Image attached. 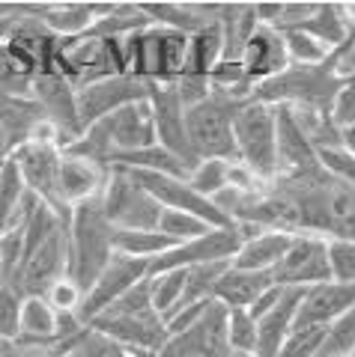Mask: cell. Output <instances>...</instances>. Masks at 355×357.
<instances>
[{
  "mask_svg": "<svg viewBox=\"0 0 355 357\" xmlns=\"http://www.w3.org/2000/svg\"><path fill=\"white\" fill-rule=\"evenodd\" d=\"M69 218L57 215L42 199L36 203L24 227V262L9 283L18 295L45 298L54 283L69 277Z\"/></svg>",
  "mask_w": 355,
  "mask_h": 357,
  "instance_id": "1",
  "label": "cell"
},
{
  "mask_svg": "<svg viewBox=\"0 0 355 357\" xmlns=\"http://www.w3.org/2000/svg\"><path fill=\"white\" fill-rule=\"evenodd\" d=\"M155 143H159V134H155L152 107L150 102H135L114 110L110 116L93 122V126H87L81 137L69 143L63 152L110 167L119 155L150 149Z\"/></svg>",
  "mask_w": 355,
  "mask_h": 357,
  "instance_id": "2",
  "label": "cell"
},
{
  "mask_svg": "<svg viewBox=\"0 0 355 357\" xmlns=\"http://www.w3.org/2000/svg\"><path fill=\"white\" fill-rule=\"evenodd\" d=\"M87 328L117 340L140 357H155L161 351V345L168 342V325H164L161 312L152 307L150 298V277L131 292H126L117 304H110L105 312H99Z\"/></svg>",
  "mask_w": 355,
  "mask_h": 357,
  "instance_id": "3",
  "label": "cell"
},
{
  "mask_svg": "<svg viewBox=\"0 0 355 357\" xmlns=\"http://www.w3.org/2000/svg\"><path fill=\"white\" fill-rule=\"evenodd\" d=\"M110 259H114V227L102 215L99 199L75 206L69 218V280L87 292Z\"/></svg>",
  "mask_w": 355,
  "mask_h": 357,
  "instance_id": "4",
  "label": "cell"
},
{
  "mask_svg": "<svg viewBox=\"0 0 355 357\" xmlns=\"http://www.w3.org/2000/svg\"><path fill=\"white\" fill-rule=\"evenodd\" d=\"M233 143H236V161L272 185L278 178V107L248 98L239 105L233 119Z\"/></svg>",
  "mask_w": 355,
  "mask_h": 357,
  "instance_id": "5",
  "label": "cell"
},
{
  "mask_svg": "<svg viewBox=\"0 0 355 357\" xmlns=\"http://www.w3.org/2000/svg\"><path fill=\"white\" fill-rule=\"evenodd\" d=\"M51 75H60L75 89L114 75H126L123 39H108V36H96V33L75 39H57Z\"/></svg>",
  "mask_w": 355,
  "mask_h": 357,
  "instance_id": "6",
  "label": "cell"
},
{
  "mask_svg": "<svg viewBox=\"0 0 355 357\" xmlns=\"http://www.w3.org/2000/svg\"><path fill=\"white\" fill-rule=\"evenodd\" d=\"M340 77L335 75V66H290L284 75L272 77L260 86H254V98L272 107H314L328 110L331 98L340 89Z\"/></svg>",
  "mask_w": 355,
  "mask_h": 357,
  "instance_id": "7",
  "label": "cell"
},
{
  "mask_svg": "<svg viewBox=\"0 0 355 357\" xmlns=\"http://www.w3.org/2000/svg\"><path fill=\"white\" fill-rule=\"evenodd\" d=\"M239 98L215 93L206 102L185 110V126H188V143L197 155V161L221 158V161H236V143H233V119H236Z\"/></svg>",
  "mask_w": 355,
  "mask_h": 357,
  "instance_id": "8",
  "label": "cell"
},
{
  "mask_svg": "<svg viewBox=\"0 0 355 357\" xmlns=\"http://www.w3.org/2000/svg\"><path fill=\"white\" fill-rule=\"evenodd\" d=\"M99 206H102V215L108 218V223L114 229H159V218L164 211L119 167H110L108 170L105 188L99 194Z\"/></svg>",
  "mask_w": 355,
  "mask_h": 357,
  "instance_id": "9",
  "label": "cell"
},
{
  "mask_svg": "<svg viewBox=\"0 0 355 357\" xmlns=\"http://www.w3.org/2000/svg\"><path fill=\"white\" fill-rule=\"evenodd\" d=\"M257 229H248V227H215L212 232L194 238V241H185V244H176L168 253H161L159 259L150 262V277L161 274V271H180V268H191V265H203V262H233V256L239 253L242 241L245 236Z\"/></svg>",
  "mask_w": 355,
  "mask_h": 357,
  "instance_id": "10",
  "label": "cell"
},
{
  "mask_svg": "<svg viewBox=\"0 0 355 357\" xmlns=\"http://www.w3.org/2000/svg\"><path fill=\"white\" fill-rule=\"evenodd\" d=\"M272 277L284 289H307L335 280L328 259V238L317 236V232H296L290 250L284 253V259L272 271Z\"/></svg>",
  "mask_w": 355,
  "mask_h": 357,
  "instance_id": "11",
  "label": "cell"
},
{
  "mask_svg": "<svg viewBox=\"0 0 355 357\" xmlns=\"http://www.w3.org/2000/svg\"><path fill=\"white\" fill-rule=\"evenodd\" d=\"M119 170H126L161 208L188 211V215L212 223V227H233V223L215 208L212 199L201 197L191 185H188V178H182V176H164V173H150V170H131V167H119Z\"/></svg>",
  "mask_w": 355,
  "mask_h": 357,
  "instance_id": "12",
  "label": "cell"
},
{
  "mask_svg": "<svg viewBox=\"0 0 355 357\" xmlns=\"http://www.w3.org/2000/svg\"><path fill=\"white\" fill-rule=\"evenodd\" d=\"M147 277H150V262L114 253V259L105 265L99 280L84 292V301H81V307H78V319H81L84 325H90L99 312H105L110 304H117L119 298L131 292L138 283H143Z\"/></svg>",
  "mask_w": 355,
  "mask_h": 357,
  "instance_id": "13",
  "label": "cell"
},
{
  "mask_svg": "<svg viewBox=\"0 0 355 357\" xmlns=\"http://www.w3.org/2000/svg\"><path fill=\"white\" fill-rule=\"evenodd\" d=\"M150 93H152V84L138 81V77H131V75H114V77H105V81L87 84L75 93L81 126L84 128L93 126V122L110 116L114 110L126 107V105L150 102Z\"/></svg>",
  "mask_w": 355,
  "mask_h": 357,
  "instance_id": "14",
  "label": "cell"
},
{
  "mask_svg": "<svg viewBox=\"0 0 355 357\" xmlns=\"http://www.w3.org/2000/svg\"><path fill=\"white\" fill-rule=\"evenodd\" d=\"M227 319L230 310L212 301L194 328L168 337V342L161 345V351L155 357H227L233 351L227 340Z\"/></svg>",
  "mask_w": 355,
  "mask_h": 357,
  "instance_id": "15",
  "label": "cell"
},
{
  "mask_svg": "<svg viewBox=\"0 0 355 357\" xmlns=\"http://www.w3.org/2000/svg\"><path fill=\"white\" fill-rule=\"evenodd\" d=\"M75 93H78V89L69 81H63L60 75H51V72L36 75V77H33V86H30L33 102L42 107V114H45V119L51 122V126L60 131L63 149L84 134L81 116H78Z\"/></svg>",
  "mask_w": 355,
  "mask_h": 357,
  "instance_id": "16",
  "label": "cell"
},
{
  "mask_svg": "<svg viewBox=\"0 0 355 357\" xmlns=\"http://www.w3.org/2000/svg\"><path fill=\"white\" fill-rule=\"evenodd\" d=\"M150 107H152V116H155V134H159V143L168 152H173L176 158H182L194 170L201 161H197L191 143H188L185 105L180 102L173 84H152Z\"/></svg>",
  "mask_w": 355,
  "mask_h": 357,
  "instance_id": "17",
  "label": "cell"
},
{
  "mask_svg": "<svg viewBox=\"0 0 355 357\" xmlns=\"http://www.w3.org/2000/svg\"><path fill=\"white\" fill-rule=\"evenodd\" d=\"M239 63L245 69V77L260 86L272 77L284 75L290 69V54H287V42H284V33L278 27H266L260 24L257 30L251 33V39L245 42V48L239 54Z\"/></svg>",
  "mask_w": 355,
  "mask_h": 357,
  "instance_id": "18",
  "label": "cell"
},
{
  "mask_svg": "<svg viewBox=\"0 0 355 357\" xmlns=\"http://www.w3.org/2000/svg\"><path fill=\"white\" fill-rule=\"evenodd\" d=\"M349 307H355V283L328 280V283L307 286L302 295V304H298L293 328H326L328 331Z\"/></svg>",
  "mask_w": 355,
  "mask_h": 357,
  "instance_id": "19",
  "label": "cell"
},
{
  "mask_svg": "<svg viewBox=\"0 0 355 357\" xmlns=\"http://www.w3.org/2000/svg\"><path fill=\"white\" fill-rule=\"evenodd\" d=\"M305 289H284L281 301L263 319H257V351L254 357H281V349L296 325V312Z\"/></svg>",
  "mask_w": 355,
  "mask_h": 357,
  "instance_id": "20",
  "label": "cell"
},
{
  "mask_svg": "<svg viewBox=\"0 0 355 357\" xmlns=\"http://www.w3.org/2000/svg\"><path fill=\"white\" fill-rule=\"evenodd\" d=\"M110 167H102L96 161H87V158H75V155H66L63 152V161H60V199L69 208L81 206V203H90V199H99L105 188V178H108Z\"/></svg>",
  "mask_w": 355,
  "mask_h": 357,
  "instance_id": "21",
  "label": "cell"
},
{
  "mask_svg": "<svg viewBox=\"0 0 355 357\" xmlns=\"http://www.w3.org/2000/svg\"><path fill=\"white\" fill-rule=\"evenodd\" d=\"M272 286H275L272 271H245V268H236L230 262L215 289V301L224 304L227 310H251Z\"/></svg>",
  "mask_w": 355,
  "mask_h": 357,
  "instance_id": "22",
  "label": "cell"
},
{
  "mask_svg": "<svg viewBox=\"0 0 355 357\" xmlns=\"http://www.w3.org/2000/svg\"><path fill=\"white\" fill-rule=\"evenodd\" d=\"M290 232H251L242 241L239 253L233 256V265L245 271H275L281 265L284 253L290 250Z\"/></svg>",
  "mask_w": 355,
  "mask_h": 357,
  "instance_id": "23",
  "label": "cell"
},
{
  "mask_svg": "<svg viewBox=\"0 0 355 357\" xmlns=\"http://www.w3.org/2000/svg\"><path fill=\"white\" fill-rule=\"evenodd\" d=\"M39 21L57 39L87 36L96 27V6L93 3H48L45 15Z\"/></svg>",
  "mask_w": 355,
  "mask_h": 357,
  "instance_id": "24",
  "label": "cell"
},
{
  "mask_svg": "<svg viewBox=\"0 0 355 357\" xmlns=\"http://www.w3.org/2000/svg\"><path fill=\"white\" fill-rule=\"evenodd\" d=\"M221 60H224V30L215 21V24H206L203 30L191 33V39H188V63L182 75L209 77L218 69Z\"/></svg>",
  "mask_w": 355,
  "mask_h": 357,
  "instance_id": "25",
  "label": "cell"
},
{
  "mask_svg": "<svg viewBox=\"0 0 355 357\" xmlns=\"http://www.w3.org/2000/svg\"><path fill=\"white\" fill-rule=\"evenodd\" d=\"M60 312L45 298L30 295L21 304V337L18 342H60L57 340Z\"/></svg>",
  "mask_w": 355,
  "mask_h": 357,
  "instance_id": "26",
  "label": "cell"
},
{
  "mask_svg": "<svg viewBox=\"0 0 355 357\" xmlns=\"http://www.w3.org/2000/svg\"><path fill=\"white\" fill-rule=\"evenodd\" d=\"M171 248H176V241L159 229H114V253L131 256V259L152 262Z\"/></svg>",
  "mask_w": 355,
  "mask_h": 357,
  "instance_id": "27",
  "label": "cell"
},
{
  "mask_svg": "<svg viewBox=\"0 0 355 357\" xmlns=\"http://www.w3.org/2000/svg\"><path fill=\"white\" fill-rule=\"evenodd\" d=\"M230 268V262H203V265H191L185 268V292H182V307L191 304H206L215 301V289L221 283V277Z\"/></svg>",
  "mask_w": 355,
  "mask_h": 357,
  "instance_id": "28",
  "label": "cell"
},
{
  "mask_svg": "<svg viewBox=\"0 0 355 357\" xmlns=\"http://www.w3.org/2000/svg\"><path fill=\"white\" fill-rule=\"evenodd\" d=\"M298 30H305L310 33L314 39H319L326 45V48L331 51H338L343 42L349 39V27H347V21H343V13H340V3H319L317 6V13L310 15V21H305Z\"/></svg>",
  "mask_w": 355,
  "mask_h": 357,
  "instance_id": "29",
  "label": "cell"
},
{
  "mask_svg": "<svg viewBox=\"0 0 355 357\" xmlns=\"http://www.w3.org/2000/svg\"><path fill=\"white\" fill-rule=\"evenodd\" d=\"M182 292H185V268L150 277V298H152V307L161 312V319H171L180 310Z\"/></svg>",
  "mask_w": 355,
  "mask_h": 357,
  "instance_id": "30",
  "label": "cell"
},
{
  "mask_svg": "<svg viewBox=\"0 0 355 357\" xmlns=\"http://www.w3.org/2000/svg\"><path fill=\"white\" fill-rule=\"evenodd\" d=\"M281 33L287 42V54H290V66H323L335 54L305 30H281Z\"/></svg>",
  "mask_w": 355,
  "mask_h": 357,
  "instance_id": "31",
  "label": "cell"
},
{
  "mask_svg": "<svg viewBox=\"0 0 355 357\" xmlns=\"http://www.w3.org/2000/svg\"><path fill=\"white\" fill-rule=\"evenodd\" d=\"M215 227L212 223H206L201 218L188 215V211H173V208H164L161 218H159V232H164L171 241L176 244H185V241H194L206 236V232H212Z\"/></svg>",
  "mask_w": 355,
  "mask_h": 357,
  "instance_id": "32",
  "label": "cell"
},
{
  "mask_svg": "<svg viewBox=\"0 0 355 357\" xmlns=\"http://www.w3.org/2000/svg\"><path fill=\"white\" fill-rule=\"evenodd\" d=\"M230 167H233V161L206 158V161H201L191 170V176H188V185H191L201 197L212 199L218 191H224V188L230 185Z\"/></svg>",
  "mask_w": 355,
  "mask_h": 357,
  "instance_id": "33",
  "label": "cell"
},
{
  "mask_svg": "<svg viewBox=\"0 0 355 357\" xmlns=\"http://www.w3.org/2000/svg\"><path fill=\"white\" fill-rule=\"evenodd\" d=\"M27 194L30 191H27L24 178H21V173H18L15 161L6 158L3 164H0V227H3V223L15 215Z\"/></svg>",
  "mask_w": 355,
  "mask_h": 357,
  "instance_id": "34",
  "label": "cell"
},
{
  "mask_svg": "<svg viewBox=\"0 0 355 357\" xmlns=\"http://www.w3.org/2000/svg\"><path fill=\"white\" fill-rule=\"evenodd\" d=\"M69 357H138V354L129 351L126 345H119L117 340L105 337V333L84 328L75 337L72 349H69Z\"/></svg>",
  "mask_w": 355,
  "mask_h": 357,
  "instance_id": "35",
  "label": "cell"
},
{
  "mask_svg": "<svg viewBox=\"0 0 355 357\" xmlns=\"http://www.w3.org/2000/svg\"><path fill=\"white\" fill-rule=\"evenodd\" d=\"M227 340H230L233 351L254 354V351H257V319H254L248 310H230Z\"/></svg>",
  "mask_w": 355,
  "mask_h": 357,
  "instance_id": "36",
  "label": "cell"
},
{
  "mask_svg": "<svg viewBox=\"0 0 355 357\" xmlns=\"http://www.w3.org/2000/svg\"><path fill=\"white\" fill-rule=\"evenodd\" d=\"M21 304L24 295L13 286H0V342H15L21 337Z\"/></svg>",
  "mask_w": 355,
  "mask_h": 357,
  "instance_id": "37",
  "label": "cell"
},
{
  "mask_svg": "<svg viewBox=\"0 0 355 357\" xmlns=\"http://www.w3.org/2000/svg\"><path fill=\"white\" fill-rule=\"evenodd\" d=\"M317 158H319V167L326 170V176H331L340 185L355 188V155L349 149L326 146V149H317Z\"/></svg>",
  "mask_w": 355,
  "mask_h": 357,
  "instance_id": "38",
  "label": "cell"
},
{
  "mask_svg": "<svg viewBox=\"0 0 355 357\" xmlns=\"http://www.w3.org/2000/svg\"><path fill=\"white\" fill-rule=\"evenodd\" d=\"M347 351H355V307H349L335 325L328 328L319 357H335V354H347Z\"/></svg>",
  "mask_w": 355,
  "mask_h": 357,
  "instance_id": "39",
  "label": "cell"
},
{
  "mask_svg": "<svg viewBox=\"0 0 355 357\" xmlns=\"http://www.w3.org/2000/svg\"><path fill=\"white\" fill-rule=\"evenodd\" d=\"M326 333V328H293L281 349V357H319Z\"/></svg>",
  "mask_w": 355,
  "mask_h": 357,
  "instance_id": "40",
  "label": "cell"
},
{
  "mask_svg": "<svg viewBox=\"0 0 355 357\" xmlns=\"http://www.w3.org/2000/svg\"><path fill=\"white\" fill-rule=\"evenodd\" d=\"M331 277L340 283H355V241H331L328 238Z\"/></svg>",
  "mask_w": 355,
  "mask_h": 357,
  "instance_id": "41",
  "label": "cell"
},
{
  "mask_svg": "<svg viewBox=\"0 0 355 357\" xmlns=\"http://www.w3.org/2000/svg\"><path fill=\"white\" fill-rule=\"evenodd\" d=\"M328 116H331V122H335L338 131L355 126V81H343L340 84L335 98H331Z\"/></svg>",
  "mask_w": 355,
  "mask_h": 357,
  "instance_id": "42",
  "label": "cell"
},
{
  "mask_svg": "<svg viewBox=\"0 0 355 357\" xmlns=\"http://www.w3.org/2000/svg\"><path fill=\"white\" fill-rule=\"evenodd\" d=\"M45 301L57 310V312H78V307H81L84 301V292L78 289L75 280H69V277H63V280L54 283L48 292H45Z\"/></svg>",
  "mask_w": 355,
  "mask_h": 357,
  "instance_id": "43",
  "label": "cell"
},
{
  "mask_svg": "<svg viewBox=\"0 0 355 357\" xmlns=\"http://www.w3.org/2000/svg\"><path fill=\"white\" fill-rule=\"evenodd\" d=\"M281 295H284V286H278V283H275L272 289H269V292H266L260 301H257V304H254L248 312H251V316L254 319H263L266 316V312H269L275 304H278V301H281Z\"/></svg>",
  "mask_w": 355,
  "mask_h": 357,
  "instance_id": "44",
  "label": "cell"
},
{
  "mask_svg": "<svg viewBox=\"0 0 355 357\" xmlns=\"http://www.w3.org/2000/svg\"><path fill=\"white\" fill-rule=\"evenodd\" d=\"M9 155H13V137H9V131L3 128V122H0V164H3Z\"/></svg>",
  "mask_w": 355,
  "mask_h": 357,
  "instance_id": "45",
  "label": "cell"
},
{
  "mask_svg": "<svg viewBox=\"0 0 355 357\" xmlns=\"http://www.w3.org/2000/svg\"><path fill=\"white\" fill-rule=\"evenodd\" d=\"M340 146H343V149H349V152L355 155V126L340 131Z\"/></svg>",
  "mask_w": 355,
  "mask_h": 357,
  "instance_id": "46",
  "label": "cell"
},
{
  "mask_svg": "<svg viewBox=\"0 0 355 357\" xmlns=\"http://www.w3.org/2000/svg\"><path fill=\"white\" fill-rule=\"evenodd\" d=\"M335 357H355V351H347V354H335Z\"/></svg>",
  "mask_w": 355,
  "mask_h": 357,
  "instance_id": "47",
  "label": "cell"
},
{
  "mask_svg": "<svg viewBox=\"0 0 355 357\" xmlns=\"http://www.w3.org/2000/svg\"><path fill=\"white\" fill-rule=\"evenodd\" d=\"M0 286H3V280H0Z\"/></svg>",
  "mask_w": 355,
  "mask_h": 357,
  "instance_id": "48",
  "label": "cell"
},
{
  "mask_svg": "<svg viewBox=\"0 0 355 357\" xmlns=\"http://www.w3.org/2000/svg\"><path fill=\"white\" fill-rule=\"evenodd\" d=\"M138 357H140V354H138Z\"/></svg>",
  "mask_w": 355,
  "mask_h": 357,
  "instance_id": "49",
  "label": "cell"
}]
</instances>
